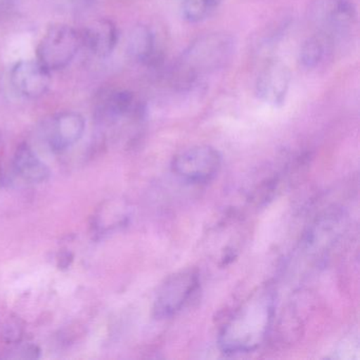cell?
Listing matches in <instances>:
<instances>
[{"mask_svg": "<svg viewBox=\"0 0 360 360\" xmlns=\"http://www.w3.org/2000/svg\"><path fill=\"white\" fill-rule=\"evenodd\" d=\"M332 44V39L321 34H316L307 39L300 50V62L302 66L307 69L319 66L328 53Z\"/></svg>", "mask_w": 360, "mask_h": 360, "instance_id": "cell-14", "label": "cell"}, {"mask_svg": "<svg viewBox=\"0 0 360 360\" xmlns=\"http://www.w3.org/2000/svg\"><path fill=\"white\" fill-rule=\"evenodd\" d=\"M222 0H180L183 18L188 22H201L218 10Z\"/></svg>", "mask_w": 360, "mask_h": 360, "instance_id": "cell-15", "label": "cell"}, {"mask_svg": "<svg viewBox=\"0 0 360 360\" xmlns=\"http://www.w3.org/2000/svg\"><path fill=\"white\" fill-rule=\"evenodd\" d=\"M275 292L261 286L238 307L223 326L219 345L225 353H248L261 347L275 315Z\"/></svg>", "mask_w": 360, "mask_h": 360, "instance_id": "cell-1", "label": "cell"}, {"mask_svg": "<svg viewBox=\"0 0 360 360\" xmlns=\"http://www.w3.org/2000/svg\"><path fill=\"white\" fill-rule=\"evenodd\" d=\"M128 53L140 64L158 67L163 62V39L150 27H136L128 39Z\"/></svg>", "mask_w": 360, "mask_h": 360, "instance_id": "cell-9", "label": "cell"}, {"mask_svg": "<svg viewBox=\"0 0 360 360\" xmlns=\"http://www.w3.org/2000/svg\"><path fill=\"white\" fill-rule=\"evenodd\" d=\"M235 39L224 32L210 33L193 41L174 69V83L182 88L197 85L206 75L223 68L235 52Z\"/></svg>", "mask_w": 360, "mask_h": 360, "instance_id": "cell-2", "label": "cell"}, {"mask_svg": "<svg viewBox=\"0 0 360 360\" xmlns=\"http://www.w3.org/2000/svg\"><path fill=\"white\" fill-rule=\"evenodd\" d=\"M309 18L318 34L334 41L355 27L357 10L352 0H315L309 6Z\"/></svg>", "mask_w": 360, "mask_h": 360, "instance_id": "cell-5", "label": "cell"}, {"mask_svg": "<svg viewBox=\"0 0 360 360\" xmlns=\"http://www.w3.org/2000/svg\"><path fill=\"white\" fill-rule=\"evenodd\" d=\"M85 127V120L79 113L65 111L56 115L50 126L48 136L52 150L60 153L79 142Z\"/></svg>", "mask_w": 360, "mask_h": 360, "instance_id": "cell-10", "label": "cell"}, {"mask_svg": "<svg viewBox=\"0 0 360 360\" xmlns=\"http://www.w3.org/2000/svg\"><path fill=\"white\" fill-rule=\"evenodd\" d=\"M83 45L98 58L110 56L119 41L117 26L107 18L94 20L82 33Z\"/></svg>", "mask_w": 360, "mask_h": 360, "instance_id": "cell-11", "label": "cell"}, {"mask_svg": "<svg viewBox=\"0 0 360 360\" xmlns=\"http://www.w3.org/2000/svg\"><path fill=\"white\" fill-rule=\"evenodd\" d=\"M82 45V34L75 28L68 25H52L39 41L37 60L48 70H60L72 62Z\"/></svg>", "mask_w": 360, "mask_h": 360, "instance_id": "cell-4", "label": "cell"}, {"mask_svg": "<svg viewBox=\"0 0 360 360\" xmlns=\"http://www.w3.org/2000/svg\"><path fill=\"white\" fill-rule=\"evenodd\" d=\"M199 285V275L184 269L169 276L160 286L153 303V313L159 319L172 317L183 309Z\"/></svg>", "mask_w": 360, "mask_h": 360, "instance_id": "cell-6", "label": "cell"}, {"mask_svg": "<svg viewBox=\"0 0 360 360\" xmlns=\"http://www.w3.org/2000/svg\"><path fill=\"white\" fill-rule=\"evenodd\" d=\"M71 3L77 4V5H86L87 3H90L91 0H70Z\"/></svg>", "mask_w": 360, "mask_h": 360, "instance_id": "cell-17", "label": "cell"}, {"mask_svg": "<svg viewBox=\"0 0 360 360\" xmlns=\"http://www.w3.org/2000/svg\"><path fill=\"white\" fill-rule=\"evenodd\" d=\"M51 71L39 60H22L11 71V83L20 96L28 98L43 96L51 86Z\"/></svg>", "mask_w": 360, "mask_h": 360, "instance_id": "cell-8", "label": "cell"}, {"mask_svg": "<svg viewBox=\"0 0 360 360\" xmlns=\"http://www.w3.org/2000/svg\"><path fill=\"white\" fill-rule=\"evenodd\" d=\"M14 167L24 180L31 183L45 182L50 176L49 168L28 144L18 147L14 155Z\"/></svg>", "mask_w": 360, "mask_h": 360, "instance_id": "cell-12", "label": "cell"}, {"mask_svg": "<svg viewBox=\"0 0 360 360\" xmlns=\"http://www.w3.org/2000/svg\"><path fill=\"white\" fill-rule=\"evenodd\" d=\"M290 68L281 60H271L263 67L256 83V94L265 104L280 107L284 104L290 90Z\"/></svg>", "mask_w": 360, "mask_h": 360, "instance_id": "cell-7", "label": "cell"}, {"mask_svg": "<svg viewBox=\"0 0 360 360\" xmlns=\"http://www.w3.org/2000/svg\"><path fill=\"white\" fill-rule=\"evenodd\" d=\"M222 165L220 153L210 145H195L174 155L172 172L183 182L204 184L218 174Z\"/></svg>", "mask_w": 360, "mask_h": 360, "instance_id": "cell-3", "label": "cell"}, {"mask_svg": "<svg viewBox=\"0 0 360 360\" xmlns=\"http://www.w3.org/2000/svg\"><path fill=\"white\" fill-rule=\"evenodd\" d=\"M18 0H0V12L12 9Z\"/></svg>", "mask_w": 360, "mask_h": 360, "instance_id": "cell-16", "label": "cell"}, {"mask_svg": "<svg viewBox=\"0 0 360 360\" xmlns=\"http://www.w3.org/2000/svg\"><path fill=\"white\" fill-rule=\"evenodd\" d=\"M0 178H1V172H0Z\"/></svg>", "mask_w": 360, "mask_h": 360, "instance_id": "cell-18", "label": "cell"}, {"mask_svg": "<svg viewBox=\"0 0 360 360\" xmlns=\"http://www.w3.org/2000/svg\"><path fill=\"white\" fill-rule=\"evenodd\" d=\"M103 110L113 117L136 115L141 112V105L132 92L127 90H115L110 92L103 101Z\"/></svg>", "mask_w": 360, "mask_h": 360, "instance_id": "cell-13", "label": "cell"}]
</instances>
